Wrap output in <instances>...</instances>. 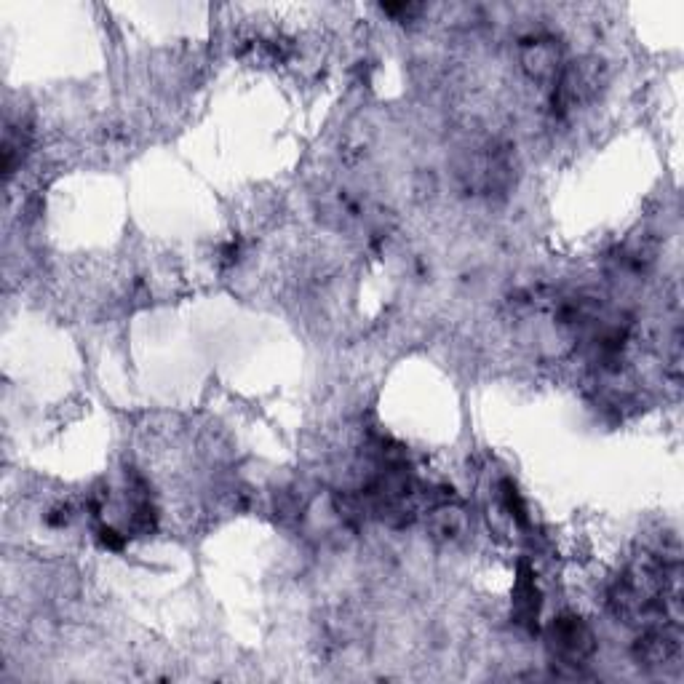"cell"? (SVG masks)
<instances>
[{
    "label": "cell",
    "mask_w": 684,
    "mask_h": 684,
    "mask_svg": "<svg viewBox=\"0 0 684 684\" xmlns=\"http://www.w3.org/2000/svg\"><path fill=\"white\" fill-rule=\"evenodd\" d=\"M97 540H99V546L107 548V551H113V554H121L123 548H126V543H129V535H121V532L113 530V527L102 524V527L97 530Z\"/></svg>",
    "instance_id": "9c48e42d"
},
{
    "label": "cell",
    "mask_w": 684,
    "mask_h": 684,
    "mask_svg": "<svg viewBox=\"0 0 684 684\" xmlns=\"http://www.w3.org/2000/svg\"><path fill=\"white\" fill-rule=\"evenodd\" d=\"M522 67L535 81H556L562 73V46L551 35H530L522 41Z\"/></svg>",
    "instance_id": "3957f363"
},
{
    "label": "cell",
    "mask_w": 684,
    "mask_h": 684,
    "mask_svg": "<svg viewBox=\"0 0 684 684\" xmlns=\"http://www.w3.org/2000/svg\"><path fill=\"white\" fill-rule=\"evenodd\" d=\"M27 150H30V129L22 123H6V134H3V171H6V177H14V171L25 161Z\"/></svg>",
    "instance_id": "52a82bcc"
},
{
    "label": "cell",
    "mask_w": 684,
    "mask_h": 684,
    "mask_svg": "<svg viewBox=\"0 0 684 684\" xmlns=\"http://www.w3.org/2000/svg\"><path fill=\"white\" fill-rule=\"evenodd\" d=\"M380 9L393 19H412L423 11V6L420 3H383Z\"/></svg>",
    "instance_id": "30bf717a"
},
{
    "label": "cell",
    "mask_w": 684,
    "mask_h": 684,
    "mask_svg": "<svg viewBox=\"0 0 684 684\" xmlns=\"http://www.w3.org/2000/svg\"><path fill=\"white\" fill-rule=\"evenodd\" d=\"M682 655L679 636L671 628H647L634 642V658L644 668H666Z\"/></svg>",
    "instance_id": "277c9868"
},
{
    "label": "cell",
    "mask_w": 684,
    "mask_h": 684,
    "mask_svg": "<svg viewBox=\"0 0 684 684\" xmlns=\"http://www.w3.org/2000/svg\"><path fill=\"white\" fill-rule=\"evenodd\" d=\"M554 86V113L567 115L578 105H586L594 99L602 86V62L596 59H580L562 67Z\"/></svg>",
    "instance_id": "6da1fadb"
},
{
    "label": "cell",
    "mask_w": 684,
    "mask_h": 684,
    "mask_svg": "<svg viewBox=\"0 0 684 684\" xmlns=\"http://www.w3.org/2000/svg\"><path fill=\"white\" fill-rule=\"evenodd\" d=\"M70 519H73V511H70V505H54V508L46 513V524H49V527H54V530H62V527H67V524H70Z\"/></svg>",
    "instance_id": "8fae6325"
},
{
    "label": "cell",
    "mask_w": 684,
    "mask_h": 684,
    "mask_svg": "<svg viewBox=\"0 0 684 684\" xmlns=\"http://www.w3.org/2000/svg\"><path fill=\"white\" fill-rule=\"evenodd\" d=\"M500 497H503L505 511L511 513L513 519L522 524V527H527V524H530V516H527V503H524L522 492L516 489V484H513L511 479L500 481Z\"/></svg>",
    "instance_id": "ba28073f"
},
{
    "label": "cell",
    "mask_w": 684,
    "mask_h": 684,
    "mask_svg": "<svg viewBox=\"0 0 684 684\" xmlns=\"http://www.w3.org/2000/svg\"><path fill=\"white\" fill-rule=\"evenodd\" d=\"M538 615H540V591L535 570L530 564H519L516 572V583H513V618L519 626H524L530 634L538 631Z\"/></svg>",
    "instance_id": "5b68a950"
},
{
    "label": "cell",
    "mask_w": 684,
    "mask_h": 684,
    "mask_svg": "<svg viewBox=\"0 0 684 684\" xmlns=\"http://www.w3.org/2000/svg\"><path fill=\"white\" fill-rule=\"evenodd\" d=\"M468 530V519H465L463 508L452 503L433 505L431 516H428V532L441 543H455Z\"/></svg>",
    "instance_id": "8992f818"
},
{
    "label": "cell",
    "mask_w": 684,
    "mask_h": 684,
    "mask_svg": "<svg viewBox=\"0 0 684 684\" xmlns=\"http://www.w3.org/2000/svg\"><path fill=\"white\" fill-rule=\"evenodd\" d=\"M548 644L556 660L564 666H583L596 652V636L586 620L572 612H564L548 626Z\"/></svg>",
    "instance_id": "7a4b0ae2"
}]
</instances>
